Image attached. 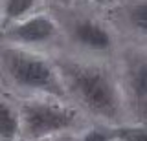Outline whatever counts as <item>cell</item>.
<instances>
[{
    "instance_id": "6da1fadb",
    "label": "cell",
    "mask_w": 147,
    "mask_h": 141,
    "mask_svg": "<svg viewBox=\"0 0 147 141\" xmlns=\"http://www.w3.org/2000/svg\"><path fill=\"white\" fill-rule=\"evenodd\" d=\"M63 83L86 112L107 121H118L121 99L114 77L96 64L66 62L61 68Z\"/></svg>"
},
{
    "instance_id": "7a4b0ae2",
    "label": "cell",
    "mask_w": 147,
    "mask_h": 141,
    "mask_svg": "<svg viewBox=\"0 0 147 141\" xmlns=\"http://www.w3.org/2000/svg\"><path fill=\"white\" fill-rule=\"evenodd\" d=\"M2 64L7 77L20 88L37 90L55 97L64 95L66 86H63L64 83L59 77L55 66L35 53L20 48H4Z\"/></svg>"
},
{
    "instance_id": "3957f363",
    "label": "cell",
    "mask_w": 147,
    "mask_h": 141,
    "mask_svg": "<svg viewBox=\"0 0 147 141\" xmlns=\"http://www.w3.org/2000/svg\"><path fill=\"white\" fill-rule=\"evenodd\" d=\"M77 121V112L55 103L33 101L20 108L22 134L26 139H48L50 136L70 128Z\"/></svg>"
},
{
    "instance_id": "277c9868",
    "label": "cell",
    "mask_w": 147,
    "mask_h": 141,
    "mask_svg": "<svg viewBox=\"0 0 147 141\" xmlns=\"http://www.w3.org/2000/svg\"><path fill=\"white\" fill-rule=\"evenodd\" d=\"M57 33V26L48 15H37L15 24L9 29L7 37L24 44H42L52 40Z\"/></svg>"
},
{
    "instance_id": "5b68a950",
    "label": "cell",
    "mask_w": 147,
    "mask_h": 141,
    "mask_svg": "<svg viewBox=\"0 0 147 141\" xmlns=\"http://www.w3.org/2000/svg\"><path fill=\"white\" fill-rule=\"evenodd\" d=\"M127 83L138 119H147V57H138L131 62Z\"/></svg>"
},
{
    "instance_id": "8992f818",
    "label": "cell",
    "mask_w": 147,
    "mask_h": 141,
    "mask_svg": "<svg viewBox=\"0 0 147 141\" xmlns=\"http://www.w3.org/2000/svg\"><path fill=\"white\" fill-rule=\"evenodd\" d=\"M74 37L76 40L92 51H107L112 46V37L99 22L96 20H79L74 26Z\"/></svg>"
},
{
    "instance_id": "52a82bcc",
    "label": "cell",
    "mask_w": 147,
    "mask_h": 141,
    "mask_svg": "<svg viewBox=\"0 0 147 141\" xmlns=\"http://www.w3.org/2000/svg\"><path fill=\"white\" fill-rule=\"evenodd\" d=\"M20 132V112H17L11 104L0 101V141H15Z\"/></svg>"
},
{
    "instance_id": "ba28073f",
    "label": "cell",
    "mask_w": 147,
    "mask_h": 141,
    "mask_svg": "<svg viewBox=\"0 0 147 141\" xmlns=\"http://www.w3.org/2000/svg\"><path fill=\"white\" fill-rule=\"evenodd\" d=\"M37 0H6L4 4V17L7 20H18L22 17H26V13H30L35 7Z\"/></svg>"
},
{
    "instance_id": "9c48e42d",
    "label": "cell",
    "mask_w": 147,
    "mask_h": 141,
    "mask_svg": "<svg viewBox=\"0 0 147 141\" xmlns=\"http://www.w3.org/2000/svg\"><path fill=\"white\" fill-rule=\"evenodd\" d=\"M129 22L138 33L147 37V2H138L129 11Z\"/></svg>"
},
{
    "instance_id": "30bf717a",
    "label": "cell",
    "mask_w": 147,
    "mask_h": 141,
    "mask_svg": "<svg viewBox=\"0 0 147 141\" xmlns=\"http://www.w3.org/2000/svg\"><path fill=\"white\" fill-rule=\"evenodd\" d=\"M114 136L119 141H147V126L136 125V126H118L114 128Z\"/></svg>"
},
{
    "instance_id": "8fae6325",
    "label": "cell",
    "mask_w": 147,
    "mask_h": 141,
    "mask_svg": "<svg viewBox=\"0 0 147 141\" xmlns=\"http://www.w3.org/2000/svg\"><path fill=\"white\" fill-rule=\"evenodd\" d=\"M114 139H116L114 132L105 128H92L81 138V141H114Z\"/></svg>"
},
{
    "instance_id": "7c38bea8",
    "label": "cell",
    "mask_w": 147,
    "mask_h": 141,
    "mask_svg": "<svg viewBox=\"0 0 147 141\" xmlns=\"http://www.w3.org/2000/svg\"><path fill=\"white\" fill-rule=\"evenodd\" d=\"M96 4H101V6H105V4H110V2H114V0H94Z\"/></svg>"
},
{
    "instance_id": "4fadbf2b",
    "label": "cell",
    "mask_w": 147,
    "mask_h": 141,
    "mask_svg": "<svg viewBox=\"0 0 147 141\" xmlns=\"http://www.w3.org/2000/svg\"><path fill=\"white\" fill-rule=\"evenodd\" d=\"M31 141H48V139H31Z\"/></svg>"
}]
</instances>
